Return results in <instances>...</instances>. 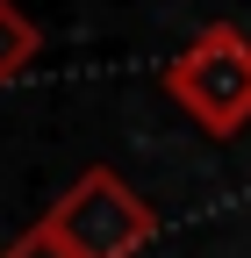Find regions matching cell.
Here are the masks:
<instances>
[{"label":"cell","mask_w":251,"mask_h":258,"mask_svg":"<svg viewBox=\"0 0 251 258\" xmlns=\"http://www.w3.org/2000/svg\"><path fill=\"white\" fill-rule=\"evenodd\" d=\"M165 101L201 129V137L230 144L251 129V36L237 22H201L179 43V57L158 72Z\"/></svg>","instance_id":"cell-1"},{"label":"cell","mask_w":251,"mask_h":258,"mask_svg":"<svg viewBox=\"0 0 251 258\" xmlns=\"http://www.w3.org/2000/svg\"><path fill=\"white\" fill-rule=\"evenodd\" d=\"M43 230L72 258H137V251H151V237H158V208H151L122 172L86 165L43 208Z\"/></svg>","instance_id":"cell-2"},{"label":"cell","mask_w":251,"mask_h":258,"mask_svg":"<svg viewBox=\"0 0 251 258\" xmlns=\"http://www.w3.org/2000/svg\"><path fill=\"white\" fill-rule=\"evenodd\" d=\"M36 57H43V29H36V15H22L15 0H0V86L22 79Z\"/></svg>","instance_id":"cell-3"},{"label":"cell","mask_w":251,"mask_h":258,"mask_svg":"<svg viewBox=\"0 0 251 258\" xmlns=\"http://www.w3.org/2000/svg\"><path fill=\"white\" fill-rule=\"evenodd\" d=\"M0 258H72V251H65V244H57V237L43 230V222H36V230H22V237H15L8 251H0Z\"/></svg>","instance_id":"cell-4"}]
</instances>
